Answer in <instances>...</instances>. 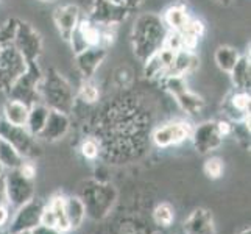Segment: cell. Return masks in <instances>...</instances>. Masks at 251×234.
Returning a JSON list of instances; mask_svg holds the SVG:
<instances>
[{"label":"cell","mask_w":251,"mask_h":234,"mask_svg":"<svg viewBox=\"0 0 251 234\" xmlns=\"http://www.w3.org/2000/svg\"><path fill=\"white\" fill-rule=\"evenodd\" d=\"M166 25L162 19L154 13L141 14L134 21L131 41L136 56L145 61L154 52L162 47V41L166 36Z\"/></svg>","instance_id":"cell-1"},{"label":"cell","mask_w":251,"mask_h":234,"mask_svg":"<svg viewBox=\"0 0 251 234\" xmlns=\"http://www.w3.org/2000/svg\"><path fill=\"white\" fill-rule=\"evenodd\" d=\"M39 95L41 102L47 105L50 109L61 111L69 114L74 109L75 94L72 86L66 78L55 69L42 75V81L39 84Z\"/></svg>","instance_id":"cell-2"},{"label":"cell","mask_w":251,"mask_h":234,"mask_svg":"<svg viewBox=\"0 0 251 234\" xmlns=\"http://www.w3.org/2000/svg\"><path fill=\"white\" fill-rule=\"evenodd\" d=\"M117 192L111 184L103 181H89L83 187V195L80 197L84 208L86 215H91L94 219H103L109 212L116 202Z\"/></svg>","instance_id":"cell-3"},{"label":"cell","mask_w":251,"mask_h":234,"mask_svg":"<svg viewBox=\"0 0 251 234\" xmlns=\"http://www.w3.org/2000/svg\"><path fill=\"white\" fill-rule=\"evenodd\" d=\"M42 75L44 74L41 72L38 61L28 63L27 71L17 78L10 88V91H8L10 99L24 102L25 105H28V106H31L33 103L41 102L39 84L42 81Z\"/></svg>","instance_id":"cell-4"},{"label":"cell","mask_w":251,"mask_h":234,"mask_svg":"<svg viewBox=\"0 0 251 234\" xmlns=\"http://www.w3.org/2000/svg\"><path fill=\"white\" fill-rule=\"evenodd\" d=\"M0 137L10 142L24 158H36L41 155V147L25 127H17L0 119Z\"/></svg>","instance_id":"cell-5"},{"label":"cell","mask_w":251,"mask_h":234,"mask_svg":"<svg viewBox=\"0 0 251 234\" xmlns=\"http://www.w3.org/2000/svg\"><path fill=\"white\" fill-rule=\"evenodd\" d=\"M6 202L14 208H21L34 198V181L24 177L19 169L8 170L3 178Z\"/></svg>","instance_id":"cell-6"},{"label":"cell","mask_w":251,"mask_h":234,"mask_svg":"<svg viewBox=\"0 0 251 234\" xmlns=\"http://www.w3.org/2000/svg\"><path fill=\"white\" fill-rule=\"evenodd\" d=\"M27 66L28 63L14 46L3 47L0 55V91L8 94L13 83L27 71Z\"/></svg>","instance_id":"cell-7"},{"label":"cell","mask_w":251,"mask_h":234,"mask_svg":"<svg viewBox=\"0 0 251 234\" xmlns=\"http://www.w3.org/2000/svg\"><path fill=\"white\" fill-rule=\"evenodd\" d=\"M190 134H192V127L189 122H186V120H172V122L154 128L151 141L159 149H167V147L183 144L184 141L190 139Z\"/></svg>","instance_id":"cell-8"},{"label":"cell","mask_w":251,"mask_h":234,"mask_svg":"<svg viewBox=\"0 0 251 234\" xmlns=\"http://www.w3.org/2000/svg\"><path fill=\"white\" fill-rule=\"evenodd\" d=\"M13 46L17 49V52L25 58L27 63L38 61V58L42 52V39L41 34L34 30L30 24L21 22L17 25V33Z\"/></svg>","instance_id":"cell-9"},{"label":"cell","mask_w":251,"mask_h":234,"mask_svg":"<svg viewBox=\"0 0 251 234\" xmlns=\"http://www.w3.org/2000/svg\"><path fill=\"white\" fill-rule=\"evenodd\" d=\"M46 203L31 198L30 202L22 205L21 208H17V212L14 215V219L10 222V231L11 234H19L22 231H31L34 227H38L41 223L42 211H44Z\"/></svg>","instance_id":"cell-10"},{"label":"cell","mask_w":251,"mask_h":234,"mask_svg":"<svg viewBox=\"0 0 251 234\" xmlns=\"http://www.w3.org/2000/svg\"><path fill=\"white\" fill-rule=\"evenodd\" d=\"M190 139H192L195 150L201 155L219 149L223 142V136L217 128V120H206V122L192 128Z\"/></svg>","instance_id":"cell-11"},{"label":"cell","mask_w":251,"mask_h":234,"mask_svg":"<svg viewBox=\"0 0 251 234\" xmlns=\"http://www.w3.org/2000/svg\"><path fill=\"white\" fill-rule=\"evenodd\" d=\"M128 8L109 0H94L91 10V21L105 27H116L128 16Z\"/></svg>","instance_id":"cell-12"},{"label":"cell","mask_w":251,"mask_h":234,"mask_svg":"<svg viewBox=\"0 0 251 234\" xmlns=\"http://www.w3.org/2000/svg\"><path fill=\"white\" fill-rule=\"evenodd\" d=\"M106 55L108 49L103 47H89L75 55L76 69L81 74L83 80H92V77L97 74L100 64L105 61Z\"/></svg>","instance_id":"cell-13"},{"label":"cell","mask_w":251,"mask_h":234,"mask_svg":"<svg viewBox=\"0 0 251 234\" xmlns=\"http://www.w3.org/2000/svg\"><path fill=\"white\" fill-rule=\"evenodd\" d=\"M41 223L47 225V227H53L59 230L61 233L71 231L67 219H66V212H64V197L63 195H53L46 203L44 211H42V217Z\"/></svg>","instance_id":"cell-14"},{"label":"cell","mask_w":251,"mask_h":234,"mask_svg":"<svg viewBox=\"0 0 251 234\" xmlns=\"http://www.w3.org/2000/svg\"><path fill=\"white\" fill-rule=\"evenodd\" d=\"M69 128H71V120H69V116L66 112L50 109L47 120H46V125L42 128V131L39 133L38 137L39 139L49 141V142H55V141L63 139V137L67 134Z\"/></svg>","instance_id":"cell-15"},{"label":"cell","mask_w":251,"mask_h":234,"mask_svg":"<svg viewBox=\"0 0 251 234\" xmlns=\"http://www.w3.org/2000/svg\"><path fill=\"white\" fill-rule=\"evenodd\" d=\"M80 19H81V11H80V8L74 3L58 6L53 11V22L56 25V30L59 31V34H61V38L64 41H69L72 31L75 30L76 25H78Z\"/></svg>","instance_id":"cell-16"},{"label":"cell","mask_w":251,"mask_h":234,"mask_svg":"<svg viewBox=\"0 0 251 234\" xmlns=\"http://www.w3.org/2000/svg\"><path fill=\"white\" fill-rule=\"evenodd\" d=\"M184 231L186 234H215L212 214L204 208H198L186 219Z\"/></svg>","instance_id":"cell-17"},{"label":"cell","mask_w":251,"mask_h":234,"mask_svg":"<svg viewBox=\"0 0 251 234\" xmlns=\"http://www.w3.org/2000/svg\"><path fill=\"white\" fill-rule=\"evenodd\" d=\"M198 67V56L195 55V52H189V50H179L175 53L173 58V63L170 67L166 71L164 77H186L189 74H192L197 71ZM162 77V78H164Z\"/></svg>","instance_id":"cell-18"},{"label":"cell","mask_w":251,"mask_h":234,"mask_svg":"<svg viewBox=\"0 0 251 234\" xmlns=\"http://www.w3.org/2000/svg\"><path fill=\"white\" fill-rule=\"evenodd\" d=\"M250 91H239L236 89L228 97V103L225 106L226 111V116L231 117L232 120H244L245 117L250 116Z\"/></svg>","instance_id":"cell-19"},{"label":"cell","mask_w":251,"mask_h":234,"mask_svg":"<svg viewBox=\"0 0 251 234\" xmlns=\"http://www.w3.org/2000/svg\"><path fill=\"white\" fill-rule=\"evenodd\" d=\"M161 19L167 30H175V31L183 33L190 19V16L187 13V8L183 3H176V5H170L167 10L164 11Z\"/></svg>","instance_id":"cell-20"},{"label":"cell","mask_w":251,"mask_h":234,"mask_svg":"<svg viewBox=\"0 0 251 234\" xmlns=\"http://www.w3.org/2000/svg\"><path fill=\"white\" fill-rule=\"evenodd\" d=\"M231 81L234 84V88L239 91H250L251 84V63L250 55L239 56L237 63L231 69Z\"/></svg>","instance_id":"cell-21"},{"label":"cell","mask_w":251,"mask_h":234,"mask_svg":"<svg viewBox=\"0 0 251 234\" xmlns=\"http://www.w3.org/2000/svg\"><path fill=\"white\" fill-rule=\"evenodd\" d=\"M64 212L71 230L80 228L86 219V208L80 197H64Z\"/></svg>","instance_id":"cell-22"},{"label":"cell","mask_w":251,"mask_h":234,"mask_svg":"<svg viewBox=\"0 0 251 234\" xmlns=\"http://www.w3.org/2000/svg\"><path fill=\"white\" fill-rule=\"evenodd\" d=\"M28 109L30 106L25 105L24 102L10 99L3 106V119L6 122H10L11 125L25 127L28 119Z\"/></svg>","instance_id":"cell-23"},{"label":"cell","mask_w":251,"mask_h":234,"mask_svg":"<svg viewBox=\"0 0 251 234\" xmlns=\"http://www.w3.org/2000/svg\"><path fill=\"white\" fill-rule=\"evenodd\" d=\"M49 111H50V108L47 105H44L42 102L33 103V105L30 106L28 119H27V125H25V128H27L34 137H38L39 133L42 131V128H44Z\"/></svg>","instance_id":"cell-24"},{"label":"cell","mask_w":251,"mask_h":234,"mask_svg":"<svg viewBox=\"0 0 251 234\" xmlns=\"http://www.w3.org/2000/svg\"><path fill=\"white\" fill-rule=\"evenodd\" d=\"M175 100L178 103V106L189 116L200 114L201 109L204 108V99L201 95H198L197 92H192L190 89H186L183 92H179L178 95H175Z\"/></svg>","instance_id":"cell-25"},{"label":"cell","mask_w":251,"mask_h":234,"mask_svg":"<svg viewBox=\"0 0 251 234\" xmlns=\"http://www.w3.org/2000/svg\"><path fill=\"white\" fill-rule=\"evenodd\" d=\"M24 156L17 152L14 147L5 141L3 137H0V164L8 169V170H14V169H19L24 162Z\"/></svg>","instance_id":"cell-26"},{"label":"cell","mask_w":251,"mask_h":234,"mask_svg":"<svg viewBox=\"0 0 251 234\" xmlns=\"http://www.w3.org/2000/svg\"><path fill=\"white\" fill-rule=\"evenodd\" d=\"M239 56H240L239 52L234 47L220 46V47H217V50H215V53H214V61L222 72L229 74L231 69L237 63Z\"/></svg>","instance_id":"cell-27"},{"label":"cell","mask_w":251,"mask_h":234,"mask_svg":"<svg viewBox=\"0 0 251 234\" xmlns=\"http://www.w3.org/2000/svg\"><path fill=\"white\" fill-rule=\"evenodd\" d=\"M17 25H19V21L11 17L6 22H3L0 25V46H13L16 33H17Z\"/></svg>","instance_id":"cell-28"},{"label":"cell","mask_w":251,"mask_h":234,"mask_svg":"<svg viewBox=\"0 0 251 234\" xmlns=\"http://www.w3.org/2000/svg\"><path fill=\"white\" fill-rule=\"evenodd\" d=\"M153 217L154 222L161 225V227H170L173 220H175V211H173V208L169 203H161L154 209Z\"/></svg>","instance_id":"cell-29"},{"label":"cell","mask_w":251,"mask_h":234,"mask_svg":"<svg viewBox=\"0 0 251 234\" xmlns=\"http://www.w3.org/2000/svg\"><path fill=\"white\" fill-rule=\"evenodd\" d=\"M78 97H80L81 102L88 103V105H91V103H95V102L99 100V97H100L97 84H94L92 80H84L81 83V86H80Z\"/></svg>","instance_id":"cell-30"},{"label":"cell","mask_w":251,"mask_h":234,"mask_svg":"<svg viewBox=\"0 0 251 234\" xmlns=\"http://www.w3.org/2000/svg\"><path fill=\"white\" fill-rule=\"evenodd\" d=\"M100 150H101L100 142H99V139H95V137H88V139H84L81 142V147H80L81 155L86 159H91V161L99 158Z\"/></svg>","instance_id":"cell-31"},{"label":"cell","mask_w":251,"mask_h":234,"mask_svg":"<svg viewBox=\"0 0 251 234\" xmlns=\"http://www.w3.org/2000/svg\"><path fill=\"white\" fill-rule=\"evenodd\" d=\"M223 161L220 158H209V159H206L204 162V166H203V170H204V175L207 178H211V180H217L223 175Z\"/></svg>","instance_id":"cell-32"},{"label":"cell","mask_w":251,"mask_h":234,"mask_svg":"<svg viewBox=\"0 0 251 234\" xmlns=\"http://www.w3.org/2000/svg\"><path fill=\"white\" fill-rule=\"evenodd\" d=\"M162 47H166L172 52L183 50V33L175 30H167L162 41Z\"/></svg>","instance_id":"cell-33"},{"label":"cell","mask_w":251,"mask_h":234,"mask_svg":"<svg viewBox=\"0 0 251 234\" xmlns=\"http://www.w3.org/2000/svg\"><path fill=\"white\" fill-rule=\"evenodd\" d=\"M204 31H206V27H204L203 21L197 19V17H190L183 33H189V34H192V36L200 39L203 34H204Z\"/></svg>","instance_id":"cell-34"},{"label":"cell","mask_w":251,"mask_h":234,"mask_svg":"<svg viewBox=\"0 0 251 234\" xmlns=\"http://www.w3.org/2000/svg\"><path fill=\"white\" fill-rule=\"evenodd\" d=\"M19 172L22 173L24 177L34 180V177H36V166H34L31 161H24L22 166L19 167Z\"/></svg>","instance_id":"cell-35"},{"label":"cell","mask_w":251,"mask_h":234,"mask_svg":"<svg viewBox=\"0 0 251 234\" xmlns=\"http://www.w3.org/2000/svg\"><path fill=\"white\" fill-rule=\"evenodd\" d=\"M31 234H64V233H61V231L53 228V227H47V225L39 223L38 227H34L31 230Z\"/></svg>","instance_id":"cell-36"},{"label":"cell","mask_w":251,"mask_h":234,"mask_svg":"<svg viewBox=\"0 0 251 234\" xmlns=\"http://www.w3.org/2000/svg\"><path fill=\"white\" fill-rule=\"evenodd\" d=\"M8 223H10V212L5 203H0V227H5Z\"/></svg>","instance_id":"cell-37"},{"label":"cell","mask_w":251,"mask_h":234,"mask_svg":"<svg viewBox=\"0 0 251 234\" xmlns=\"http://www.w3.org/2000/svg\"><path fill=\"white\" fill-rule=\"evenodd\" d=\"M117 2L120 3V5H124V6H126L128 10H131V8H136V6H139L144 0H117Z\"/></svg>","instance_id":"cell-38"},{"label":"cell","mask_w":251,"mask_h":234,"mask_svg":"<svg viewBox=\"0 0 251 234\" xmlns=\"http://www.w3.org/2000/svg\"><path fill=\"white\" fill-rule=\"evenodd\" d=\"M214 2H217V3H222V5H229L232 0H214Z\"/></svg>","instance_id":"cell-39"},{"label":"cell","mask_w":251,"mask_h":234,"mask_svg":"<svg viewBox=\"0 0 251 234\" xmlns=\"http://www.w3.org/2000/svg\"><path fill=\"white\" fill-rule=\"evenodd\" d=\"M3 172H5V167L2 166V164H0V180L3 178Z\"/></svg>","instance_id":"cell-40"},{"label":"cell","mask_w":251,"mask_h":234,"mask_svg":"<svg viewBox=\"0 0 251 234\" xmlns=\"http://www.w3.org/2000/svg\"><path fill=\"white\" fill-rule=\"evenodd\" d=\"M240 234H251V231H250V228H247V230H244Z\"/></svg>","instance_id":"cell-41"},{"label":"cell","mask_w":251,"mask_h":234,"mask_svg":"<svg viewBox=\"0 0 251 234\" xmlns=\"http://www.w3.org/2000/svg\"><path fill=\"white\" fill-rule=\"evenodd\" d=\"M19 234H31V231H22V233H19Z\"/></svg>","instance_id":"cell-42"},{"label":"cell","mask_w":251,"mask_h":234,"mask_svg":"<svg viewBox=\"0 0 251 234\" xmlns=\"http://www.w3.org/2000/svg\"><path fill=\"white\" fill-rule=\"evenodd\" d=\"M0 234H11V233H10V231H2Z\"/></svg>","instance_id":"cell-43"},{"label":"cell","mask_w":251,"mask_h":234,"mask_svg":"<svg viewBox=\"0 0 251 234\" xmlns=\"http://www.w3.org/2000/svg\"><path fill=\"white\" fill-rule=\"evenodd\" d=\"M2 52H3V46H0V55H2Z\"/></svg>","instance_id":"cell-44"},{"label":"cell","mask_w":251,"mask_h":234,"mask_svg":"<svg viewBox=\"0 0 251 234\" xmlns=\"http://www.w3.org/2000/svg\"><path fill=\"white\" fill-rule=\"evenodd\" d=\"M42 2H55V0H42Z\"/></svg>","instance_id":"cell-45"}]
</instances>
